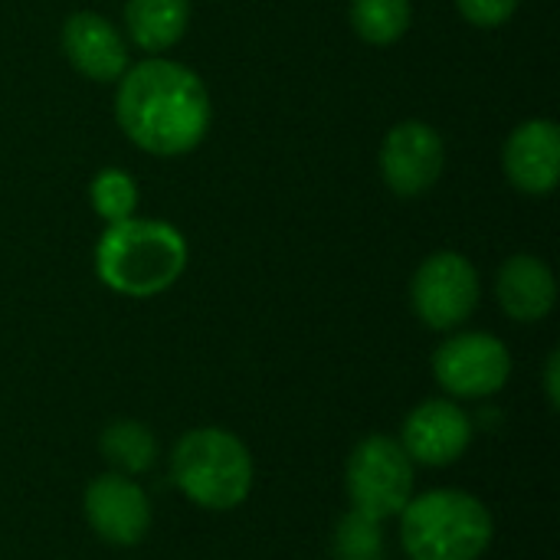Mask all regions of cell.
Segmentation results:
<instances>
[{
    "label": "cell",
    "instance_id": "cell-12",
    "mask_svg": "<svg viewBox=\"0 0 560 560\" xmlns=\"http://www.w3.org/2000/svg\"><path fill=\"white\" fill-rule=\"evenodd\" d=\"M509 180L532 197L551 194L560 177V131L551 118L522 121L502 151Z\"/></svg>",
    "mask_w": 560,
    "mask_h": 560
},
{
    "label": "cell",
    "instance_id": "cell-16",
    "mask_svg": "<svg viewBox=\"0 0 560 560\" xmlns=\"http://www.w3.org/2000/svg\"><path fill=\"white\" fill-rule=\"evenodd\" d=\"M354 33L371 46H390L410 30V0H351L348 7Z\"/></svg>",
    "mask_w": 560,
    "mask_h": 560
},
{
    "label": "cell",
    "instance_id": "cell-9",
    "mask_svg": "<svg viewBox=\"0 0 560 560\" xmlns=\"http://www.w3.org/2000/svg\"><path fill=\"white\" fill-rule=\"evenodd\" d=\"M446 164V144L427 121H400L381 144V174L397 197H420L433 190Z\"/></svg>",
    "mask_w": 560,
    "mask_h": 560
},
{
    "label": "cell",
    "instance_id": "cell-4",
    "mask_svg": "<svg viewBox=\"0 0 560 560\" xmlns=\"http://www.w3.org/2000/svg\"><path fill=\"white\" fill-rule=\"evenodd\" d=\"M171 479L197 509L230 512L253 492V456L236 433L197 427L177 440L171 453Z\"/></svg>",
    "mask_w": 560,
    "mask_h": 560
},
{
    "label": "cell",
    "instance_id": "cell-19",
    "mask_svg": "<svg viewBox=\"0 0 560 560\" xmlns=\"http://www.w3.org/2000/svg\"><path fill=\"white\" fill-rule=\"evenodd\" d=\"M456 7L472 26L495 30L512 20V13L518 10V0H456Z\"/></svg>",
    "mask_w": 560,
    "mask_h": 560
},
{
    "label": "cell",
    "instance_id": "cell-20",
    "mask_svg": "<svg viewBox=\"0 0 560 560\" xmlns=\"http://www.w3.org/2000/svg\"><path fill=\"white\" fill-rule=\"evenodd\" d=\"M560 354L558 351H551V358H548V368H545V390H548V404L558 410L560 404Z\"/></svg>",
    "mask_w": 560,
    "mask_h": 560
},
{
    "label": "cell",
    "instance_id": "cell-10",
    "mask_svg": "<svg viewBox=\"0 0 560 560\" xmlns=\"http://www.w3.org/2000/svg\"><path fill=\"white\" fill-rule=\"evenodd\" d=\"M472 443V420L456 400H423L404 420L400 446L413 466L443 469L466 456Z\"/></svg>",
    "mask_w": 560,
    "mask_h": 560
},
{
    "label": "cell",
    "instance_id": "cell-13",
    "mask_svg": "<svg viewBox=\"0 0 560 560\" xmlns=\"http://www.w3.org/2000/svg\"><path fill=\"white\" fill-rule=\"evenodd\" d=\"M495 292H499L502 312L509 318L522 322V325H532V322L548 318L551 308H555V302H558L555 272L548 269L545 259L528 256V253H518V256H512V259L502 262Z\"/></svg>",
    "mask_w": 560,
    "mask_h": 560
},
{
    "label": "cell",
    "instance_id": "cell-1",
    "mask_svg": "<svg viewBox=\"0 0 560 560\" xmlns=\"http://www.w3.org/2000/svg\"><path fill=\"white\" fill-rule=\"evenodd\" d=\"M115 118L141 151L180 158L207 138L213 108L203 79L190 66L151 56L118 79Z\"/></svg>",
    "mask_w": 560,
    "mask_h": 560
},
{
    "label": "cell",
    "instance_id": "cell-14",
    "mask_svg": "<svg viewBox=\"0 0 560 560\" xmlns=\"http://www.w3.org/2000/svg\"><path fill=\"white\" fill-rule=\"evenodd\" d=\"M125 26L144 52H167L190 26V0H125Z\"/></svg>",
    "mask_w": 560,
    "mask_h": 560
},
{
    "label": "cell",
    "instance_id": "cell-6",
    "mask_svg": "<svg viewBox=\"0 0 560 560\" xmlns=\"http://www.w3.org/2000/svg\"><path fill=\"white\" fill-rule=\"evenodd\" d=\"M479 272L453 249L433 253L420 262L410 282V302L417 318L433 331H453L472 318L479 305Z\"/></svg>",
    "mask_w": 560,
    "mask_h": 560
},
{
    "label": "cell",
    "instance_id": "cell-17",
    "mask_svg": "<svg viewBox=\"0 0 560 560\" xmlns=\"http://www.w3.org/2000/svg\"><path fill=\"white\" fill-rule=\"evenodd\" d=\"M92 207L98 210V217L112 226V223H125L135 217L138 210V187L135 177L121 167H105L95 174L92 180Z\"/></svg>",
    "mask_w": 560,
    "mask_h": 560
},
{
    "label": "cell",
    "instance_id": "cell-5",
    "mask_svg": "<svg viewBox=\"0 0 560 560\" xmlns=\"http://www.w3.org/2000/svg\"><path fill=\"white\" fill-rule=\"evenodd\" d=\"M413 479H417L413 459L407 456L400 440L384 433L364 436L351 450L345 466L351 509L381 525L407 509V502L413 499Z\"/></svg>",
    "mask_w": 560,
    "mask_h": 560
},
{
    "label": "cell",
    "instance_id": "cell-18",
    "mask_svg": "<svg viewBox=\"0 0 560 560\" xmlns=\"http://www.w3.org/2000/svg\"><path fill=\"white\" fill-rule=\"evenodd\" d=\"M384 532L381 522L348 512L335 528V560H384Z\"/></svg>",
    "mask_w": 560,
    "mask_h": 560
},
{
    "label": "cell",
    "instance_id": "cell-15",
    "mask_svg": "<svg viewBox=\"0 0 560 560\" xmlns=\"http://www.w3.org/2000/svg\"><path fill=\"white\" fill-rule=\"evenodd\" d=\"M98 450L105 456V463L112 466V472L121 476H141L158 463V440L154 433L138 423V420H115L102 430L98 436Z\"/></svg>",
    "mask_w": 560,
    "mask_h": 560
},
{
    "label": "cell",
    "instance_id": "cell-7",
    "mask_svg": "<svg viewBox=\"0 0 560 560\" xmlns=\"http://www.w3.org/2000/svg\"><path fill=\"white\" fill-rule=\"evenodd\" d=\"M433 377L456 400H486L509 384L512 354L489 331H459L436 348Z\"/></svg>",
    "mask_w": 560,
    "mask_h": 560
},
{
    "label": "cell",
    "instance_id": "cell-11",
    "mask_svg": "<svg viewBox=\"0 0 560 560\" xmlns=\"http://www.w3.org/2000/svg\"><path fill=\"white\" fill-rule=\"evenodd\" d=\"M62 52L72 69L92 82H118L128 69V43L112 20L79 10L62 23Z\"/></svg>",
    "mask_w": 560,
    "mask_h": 560
},
{
    "label": "cell",
    "instance_id": "cell-3",
    "mask_svg": "<svg viewBox=\"0 0 560 560\" xmlns=\"http://www.w3.org/2000/svg\"><path fill=\"white\" fill-rule=\"evenodd\" d=\"M492 535L489 509L459 489L413 495L400 512V541L410 560H479Z\"/></svg>",
    "mask_w": 560,
    "mask_h": 560
},
{
    "label": "cell",
    "instance_id": "cell-8",
    "mask_svg": "<svg viewBox=\"0 0 560 560\" xmlns=\"http://www.w3.org/2000/svg\"><path fill=\"white\" fill-rule=\"evenodd\" d=\"M82 512L89 528L112 548H135L151 528L148 492L121 472H105L92 479L82 495Z\"/></svg>",
    "mask_w": 560,
    "mask_h": 560
},
{
    "label": "cell",
    "instance_id": "cell-2",
    "mask_svg": "<svg viewBox=\"0 0 560 560\" xmlns=\"http://www.w3.org/2000/svg\"><path fill=\"white\" fill-rule=\"evenodd\" d=\"M187 269V240L164 220H125L105 226L95 246L102 285L125 299H154Z\"/></svg>",
    "mask_w": 560,
    "mask_h": 560
}]
</instances>
